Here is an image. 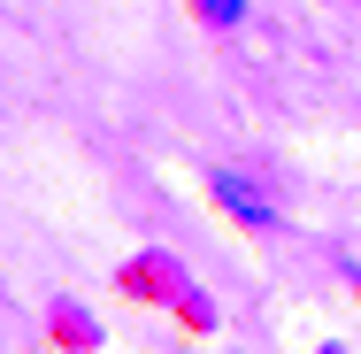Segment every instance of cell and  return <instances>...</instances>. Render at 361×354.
Segmentation results:
<instances>
[{
	"instance_id": "obj_4",
	"label": "cell",
	"mask_w": 361,
	"mask_h": 354,
	"mask_svg": "<svg viewBox=\"0 0 361 354\" xmlns=\"http://www.w3.org/2000/svg\"><path fill=\"white\" fill-rule=\"evenodd\" d=\"M354 293H361V270H354Z\"/></svg>"
},
{
	"instance_id": "obj_2",
	"label": "cell",
	"mask_w": 361,
	"mask_h": 354,
	"mask_svg": "<svg viewBox=\"0 0 361 354\" xmlns=\"http://www.w3.org/2000/svg\"><path fill=\"white\" fill-rule=\"evenodd\" d=\"M200 8V23H216V31H231L238 16H246V0H192Z\"/></svg>"
},
{
	"instance_id": "obj_3",
	"label": "cell",
	"mask_w": 361,
	"mask_h": 354,
	"mask_svg": "<svg viewBox=\"0 0 361 354\" xmlns=\"http://www.w3.org/2000/svg\"><path fill=\"white\" fill-rule=\"evenodd\" d=\"M323 354H346V347H323Z\"/></svg>"
},
{
	"instance_id": "obj_1",
	"label": "cell",
	"mask_w": 361,
	"mask_h": 354,
	"mask_svg": "<svg viewBox=\"0 0 361 354\" xmlns=\"http://www.w3.org/2000/svg\"><path fill=\"white\" fill-rule=\"evenodd\" d=\"M208 193H216L223 208L238 216V223H254V231H269L277 223V208H269V193L246 177V170H208Z\"/></svg>"
}]
</instances>
